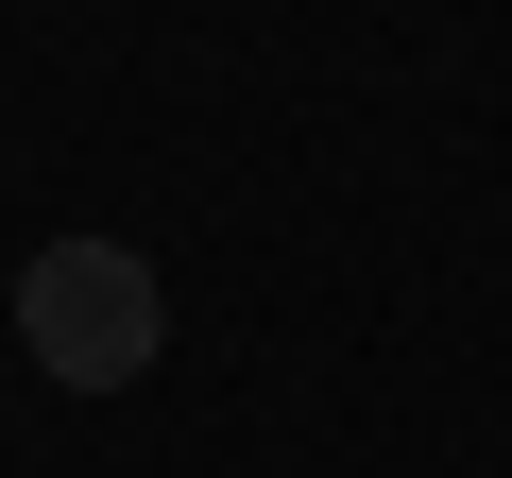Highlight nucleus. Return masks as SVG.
I'll use <instances>...</instances> for the list:
<instances>
[{
    "label": "nucleus",
    "instance_id": "obj_1",
    "mask_svg": "<svg viewBox=\"0 0 512 478\" xmlns=\"http://www.w3.org/2000/svg\"><path fill=\"white\" fill-rule=\"evenodd\" d=\"M18 342H35V376H69V393L154 376V342H171L154 257H137V239H52V257L18 274Z\"/></svg>",
    "mask_w": 512,
    "mask_h": 478
}]
</instances>
